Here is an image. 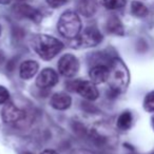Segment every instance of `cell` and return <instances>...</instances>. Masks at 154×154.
<instances>
[{
    "label": "cell",
    "instance_id": "obj_1",
    "mask_svg": "<svg viewBox=\"0 0 154 154\" xmlns=\"http://www.w3.org/2000/svg\"><path fill=\"white\" fill-rule=\"evenodd\" d=\"M109 78L110 95L116 97L120 93L125 92L130 82V73L127 66L122 59L113 57L109 61Z\"/></svg>",
    "mask_w": 154,
    "mask_h": 154
},
{
    "label": "cell",
    "instance_id": "obj_2",
    "mask_svg": "<svg viewBox=\"0 0 154 154\" xmlns=\"http://www.w3.org/2000/svg\"><path fill=\"white\" fill-rule=\"evenodd\" d=\"M32 48L43 60H51L63 49V43L50 35H35L31 40Z\"/></svg>",
    "mask_w": 154,
    "mask_h": 154
},
{
    "label": "cell",
    "instance_id": "obj_3",
    "mask_svg": "<svg viewBox=\"0 0 154 154\" xmlns=\"http://www.w3.org/2000/svg\"><path fill=\"white\" fill-rule=\"evenodd\" d=\"M57 30L64 38H76L82 31V20L79 16L73 11L64 12L58 20Z\"/></svg>",
    "mask_w": 154,
    "mask_h": 154
},
{
    "label": "cell",
    "instance_id": "obj_4",
    "mask_svg": "<svg viewBox=\"0 0 154 154\" xmlns=\"http://www.w3.org/2000/svg\"><path fill=\"white\" fill-rule=\"evenodd\" d=\"M66 86H68L69 90L78 93L80 96L84 97L87 100L93 101L98 98V96H99L98 90H97L95 84H93L92 82L76 79V80H72V82H68Z\"/></svg>",
    "mask_w": 154,
    "mask_h": 154
},
{
    "label": "cell",
    "instance_id": "obj_5",
    "mask_svg": "<svg viewBox=\"0 0 154 154\" xmlns=\"http://www.w3.org/2000/svg\"><path fill=\"white\" fill-rule=\"evenodd\" d=\"M58 72L64 77H73L79 71V60L73 54H64L58 60Z\"/></svg>",
    "mask_w": 154,
    "mask_h": 154
},
{
    "label": "cell",
    "instance_id": "obj_6",
    "mask_svg": "<svg viewBox=\"0 0 154 154\" xmlns=\"http://www.w3.org/2000/svg\"><path fill=\"white\" fill-rule=\"evenodd\" d=\"M103 41V34L95 26L85 29L79 36V45L86 48L96 47Z\"/></svg>",
    "mask_w": 154,
    "mask_h": 154
},
{
    "label": "cell",
    "instance_id": "obj_7",
    "mask_svg": "<svg viewBox=\"0 0 154 154\" xmlns=\"http://www.w3.org/2000/svg\"><path fill=\"white\" fill-rule=\"evenodd\" d=\"M58 74L51 68H45L39 73L36 79V86L40 89H49L58 84Z\"/></svg>",
    "mask_w": 154,
    "mask_h": 154
},
{
    "label": "cell",
    "instance_id": "obj_8",
    "mask_svg": "<svg viewBox=\"0 0 154 154\" xmlns=\"http://www.w3.org/2000/svg\"><path fill=\"white\" fill-rule=\"evenodd\" d=\"M1 116L5 124H15L24 117V112L14 103H7L3 107Z\"/></svg>",
    "mask_w": 154,
    "mask_h": 154
},
{
    "label": "cell",
    "instance_id": "obj_9",
    "mask_svg": "<svg viewBox=\"0 0 154 154\" xmlns=\"http://www.w3.org/2000/svg\"><path fill=\"white\" fill-rule=\"evenodd\" d=\"M89 76L93 84H103L108 82V78H109V66L106 64H96L91 68Z\"/></svg>",
    "mask_w": 154,
    "mask_h": 154
},
{
    "label": "cell",
    "instance_id": "obj_10",
    "mask_svg": "<svg viewBox=\"0 0 154 154\" xmlns=\"http://www.w3.org/2000/svg\"><path fill=\"white\" fill-rule=\"evenodd\" d=\"M50 105L52 108L58 111H63L71 107L72 105V98L69 94L63 92L55 93L52 95L51 99H50Z\"/></svg>",
    "mask_w": 154,
    "mask_h": 154
},
{
    "label": "cell",
    "instance_id": "obj_11",
    "mask_svg": "<svg viewBox=\"0 0 154 154\" xmlns=\"http://www.w3.org/2000/svg\"><path fill=\"white\" fill-rule=\"evenodd\" d=\"M15 11L19 16H21V17H23V18H26V19L32 20V21L36 22V23L40 22L41 19H42V15H41V13L38 10L34 9V8H32L29 5H26V3L18 5L17 7H16Z\"/></svg>",
    "mask_w": 154,
    "mask_h": 154
},
{
    "label": "cell",
    "instance_id": "obj_12",
    "mask_svg": "<svg viewBox=\"0 0 154 154\" xmlns=\"http://www.w3.org/2000/svg\"><path fill=\"white\" fill-rule=\"evenodd\" d=\"M38 69H39V64L37 61L32 59L26 60V61H23L20 64L19 75L22 79H26V80L31 79L38 72Z\"/></svg>",
    "mask_w": 154,
    "mask_h": 154
},
{
    "label": "cell",
    "instance_id": "obj_13",
    "mask_svg": "<svg viewBox=\"0 0 154 154\" xmlns=\"http://www.w3.org/2000/svg\"><path fill=\"white\" fill-rule=\"evenodd\" d=\"M77 11L85 17H92L97 10L96 0H77Z\"/></svg>",
    "mask_w": 154,
    "mask_h": 154
},
{
    "label": "cell",
    "instance_id": "obj_14",
    "mask_svg": "<svg viewBox=\"0 0 154 154\" xmlns=\"http://www.w3.org/2000/svg\"><path fill=\"white\" fill-rule=\"evenodd\" d=\"M106 29H107L108 33H110V34L117 35V36H122L125 34L124 26H122L119 18L116 17V16H111L107 20Z\"/></svg>",
    "mask_w": 154,
    "mask_h": 154
},
{
    "label": "cell",
    "instance_id": "obj_15",
    "mask_svg": "<svg viewBox=\"0 0 154 154\" xmlns=\"http://www.w3.org/2000/svg\"><path fill=\"white\" fill-rule=\"evenodd\" d=\"M133 124V115L130 111H125L118 116L117 122H116V126L119 130L127 131L132 127Z\"/></svg>",
    "mask_w": 154,
    "mask_h": 154
},
{
    "label": "cell",
    "instance_id": "obj_16",
    "mask_svg": "<svg viewBox=\"0 0 154 154\" xmlns=\"http://www.w3.org/2000/svg\"><path fill=\"white\" fill-rule=\"evenodd\" d=\"M131 12L135 17L138 18H143L149 14L148 8L143 2H139V1H133L131 3Z\"/></svg>",
    "mask_w": 154,
    "mask_h": 154
},
{
    "label": "cell",
    "instance_id": "obj_17",
    "mask_svg": "<svg viewBox=\"0 0 154 154\" xmlns=\"http://www.w3.org/2000/svg\"><path fill=\"white\" fill-rule=\"evenodd\" d=\"M127 0H103V5L107 10H119L124 8Z\"/></svg>",
    "mask_w": 154,
    "mask_h": 154
},
{
    "label": "cell",
    "instance_id": "obj_18",
    "mask_svg": "<svg viewBox=\"0 0 154 154\" xmlns=\"http://www.w3.org/2000/svg\"><path fill=\"white\" fill-rule=\"evenodd\" d=\"M143 109L150 113H154V91L146 95L143 99Z\"/></svg>",
    "mask_w": 154,
    "mask_h": 154
},
{
    "label": "cell",
    "instance_id": "obj_19",
    "mask_svg": "<svg viewBox=\"0 0 154 154\" xmlns=\"http://www.w3.org/2000/svg\"><path fill=\"white\" fill-rule=\"evenodd\" d=\"M10 98V92L5 87L0 86V105L8 103Z\"/></svg>",
    "mask_w": 154,
    "mask_h": 154
},
{
    "label": "cell",
    "instance_id": "obj_20",
    "mask_svg": "<svg viewBox=\"0 0 154 154\" xmlns=\"http://www.w3.org/2000/svg\"><path fill=\"white\" fill-rule=\"evenodd\" d=\"M47 2L51 8L57 9V8H60L63 5H66L68 2V0H47Z\"/></svg>",
    "mask_w": 154,
    "mask_h": 154
},
{
    "label": "cell",
    "instance_id": "obj_21",
    "mask_svg": "<svg viewBox=\"0 0 154 154\" xmlns=\"http://www.w3.org/2000/svg\"><path fill=\"white\" fill-rule=\"evenodd\" d=\"M69 154H95L92 151H89L87 149H75L73 151H71Z\"/></svg>",
    "mask_w": 154,
    "mask_h": 154
},
{
    "label": "cell",
    "instance_id": "obj_22",
    "mask_svg": "<svg viewBox=\"0 0 154 154\" xmlns=\"http://www.w3.org/2000/svg\"><path fill=\"white\" fill-rule=\"evenodd\" d=\"M40 154H58L55 150H52V149H45L43 150L42 152H40Z\"/></svg>",
    "mask_w": 154,
    "mask_h": 154
},
{
    "label": "cell",
    "instance_id": "obj_23",
    "mask_svg": "<svg viewBox=\"0 0 154 154\" xmlns=\"http://www.w3.org/2000/svg\"><path fill=\"white\" fill-rule=\"evenodd\" d=\"M11 2V0H0V5H8Z\"/></svg>",
    "mask_w": 154,
    "mask_h": 154
},
{
    "label": "cell",
    "instance_id": "obj_24",
    "mask_svg": "<svg viewBox=\"0 0 154 154\" xmlns=\"http://www.w3.org/2000/svg\"><path fill=\"white\" fill-rule=\"evenodd\" d=\"M152 127H153V130H154V115L152 116Z\"/></svg>",
    "mask_w": 154,
    "mask_h": 154
},
{
    "label": "cell",
    "instance_id": "obj_25",
    "mask_svg": "<svg viewBox=\"0 0 154 154\" xmlns=\"http://www.w3.org/2000/svg\"><path fill=\"white\" fill-rule=\"evenodd\" d=\"M3 59V55H2V53H1V52H0V61H1V60Z\"/></svg>",
    "mask_w": 154,
    "mask_h": 154
},
{
    "label": "cell",
    "instance_id": "obj_26",
    "mask_svg": "<svg viewBox=\"0 0 154 154\" xmlns=\"http://www.w3.org/2000/svg\"><path fill=\"white\" fill-rule=\"evenodd\" d=\"M22 154H33V153H31V152H24V153H22Z\"/></svg>",
    "mask_w": 154,
    "mask_h": 154
},
{
    "label": "cell",
    "instance_id": "obj_27",
    "mask_svg": "<svg viewBox=\"0 0 154 154\" xmlns=\"http://www.w3.org/2000/svg\"><path fill=\"white\" fill-rule=\"evenodd\" d=\"M1 31H2V29H1V24H0V36H1Z\"/></svg>",
    "mask_w": 154,
    "mask_h": 154
},
{
    "label": "cell",
    "instance_id": "obj_28",
    "mask_svg": "<svg viewBox=\"0 0 154 154\" xmlns=\"http://www.w3.org/2000/svg\"><path fill=\"white\" fill-rule=\"evenodd\" d=\"M151 154H154V153H151Z\"/></svg>",
    "mask_w": 154,
    "mask_h": 154
}]
</instances>
